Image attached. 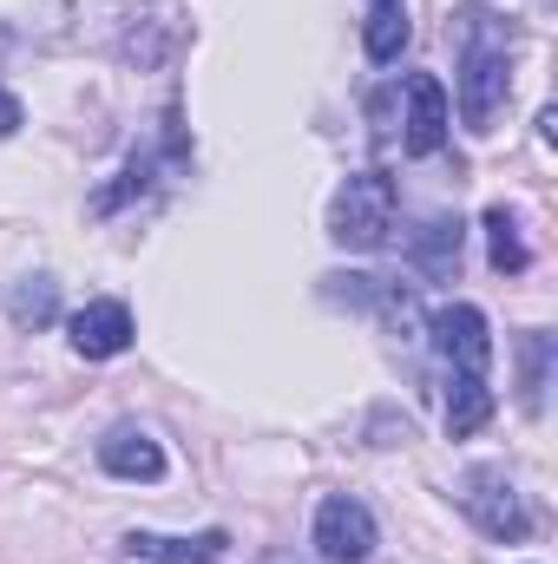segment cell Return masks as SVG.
I'll return each instance as SVG.
<instances>
[{
	"label": "cell",
	"instance_id": "cell-6",
	"mask_svg": "<svg viewBox=\"0 0 558 564\" xmlns=\"http://www.w3.org/2000/svg\"><path fill=\"white\" fill-rule=\"evenodd\" d=\"M66 328H73V355H86V361H112V355H126V348H132V308H126V302H112V295L86 302Z\"/></svg>",
	"mask_w": 558,
	"mask_h": 564
},
{
	"label": "cell",
	"instance_id": "cell-15",
	"mask_svg": "<svg viewBox=\"0 0 558 564\" xmlns=\"http://www.w3.org/2000/svg\"><path fill=\"white\" fill-rule=\"evenodd\" d=\"M546 375H552V335H526V408H546Z\"/></svg>",
	"mask_w": 558,
	"mask_h": 564
},
{
	"label": "cell",
	"instance_id": "cell-11",
	"mask_svg": "<svg viewBox=\"0 0 558 564\" xmlns=\"http://www.w3.org/2000/svg\"><path fill=\"white\" fill-rule=\"evenodd\" d=\"M408 0H368V26H362V53L375 59V66H388V59H401V46H408Z\"/></svg>",
	"mask_w": 558,
	"mask_h": 564
},
{
	"label": "cell",
	"instance_id": "cell-9",
	"mask_svg": "<svg viewBox=\"0 0 558 564\" xmlns=\"http://www.w3.org/2000/svg\"><path fill=\"white\" fill-rule=\"evenodd\" d=\"M126 552L144 564H217L230 552V532H191V539H164V532H132Z\"/></svg>",
	"mask_w": 558,
	"mask_h": 564
},
{
	"label": "cell",
	"instance_id": "cell-12",
	"mask_svg": "<svg viewBox=\"0 0 558 564\" xmlns=\"http://www.w3.org/2000/svg\"><path fill=\"white\" fill-rule=\"evenodd\" d=\"M7 315H13V328H46V322L60 315V282L53 276H20L7 289Z\"/></svg>",
	"mask_w": 558,
	"mask_h": 564
},
{
	"label": "cell",
	"instance_id": "cell-2",
	"mask_svg": "<svg viewBox=\"0 0 558 564\" xmlns=\"http://www.w3.org/2000/svg\"><path fill=\"white\" fill-rule=\"evenodd\" d=\"M388 230H395V177L355 171L329 204V237L342 250H375V243H388Z\"/></svg>",
	"mask_w": 558,
	"mask_h": 564
},
{
	"label": "cell",
	"instance_id": "cell-7",
	"mask_svg": "<svg viewBox=\"0 0 558 564\" xmlns=\"http://www.w3.org/2000/svg\"><path fill=\"white\" fill-rule=\"evenodd\" d=\"M401 144L415 158H433L447 144V86L433 73H415L408 79V132H401Z\"/></svg>",
	"mask_w": 558,
	"mask_h": 564
},
{
	"label": "cell",
	"instance_id": "cell-5",
	"mask_svg": "<svg viewBox=\"0 0 558 564\" xmlns=\"http://www.w3.org/2000/svg\"><path fill=\"white\" fill-rule=\"evenodd\" d=\"M433 348H440L447 368H460V375H486V361H493L486 315H480L473 302H447V308L433 315Z\"/></svg>",
	"mask_w": 558,
	"mask_h": 564
},
{
	"label": "cell",
	"instance_id": "cell-1",
	"mask_svg": "<svg viewBox=\"0 0 558 564\" xmlns=\"http://www.w3.org/2000/svg\"><path fill=\"white\" fill-rule=\"evenodd\" d=\"M506 86H513V73H506V33L493 26V13H473L466 46H460V119L473 132H493V119L506 106Z\"/></svg>",
	"mask_w": 558,
	"mask_h": 564
},
{
	"label": "cell",
	"instance_id": "cell-8",
	"mask_svg": "<svg viewBox=\"0 0 558 564\" xmlns=\"http://www.w3.org/2000/svg\"><path fill=\"white\" fill-rule=\"evenodd\" d=\"M99 466L112 473V479H164V446L144 433V426H112L106 440H99Z\"/></svg>",
	"mask_w": 558,
	"mask_h": 564
},
{
	"label": "cell",
	"instance_id": "cell-14",
	"mask_svg": "<svg viewBox=\"0 0 558 564\" xmlns=\"http://www.w3.org/2000/svg\"><path fill=\"white\" fill-rule=\"evenodd\" d=\"M453 257H460V224L433 217V224L420 230V243H415V263H420V270H447Z\"/></svg>",
	"mask_w": 558,
	"mask_h": 564
},
{
	"label": "cell",
	"instance_id": "cell-4",
	"mask_svg": "<svg viewBox=\"0 0 558 564\" xmlns=\"http://www.w3.org/2000/svg\"><path fill=\"white\" fill-rule=\"evenodd\" d=\"M315 552L329 564H362L368 558V552H375V519H368V506L348 499V492L322 499V506H315Z\"/></svg>",
	"mask_w": 558,
	"mask_h": 564
},
{
	"label": "cell",
	"instance_id": "cell-3",
	"mask_svg": "<svg viewBox=\"0 0 558 564\" xmlns=\"http://www.w3.org/2000/svg\"><path fill=\"white\" fill-rule=\"evenodd\" d=\"M460 512H466L486 539H506V545H519V539L533 532V512H526L519 486H513L500 466H473V473L460 479Z\"/></svg>",
	"mask_w": 558,
	"mask_h": 564
},
{
	"label": "cell",
	"instance_id": "cell-13",
	"mask_svg": "<svg viewBox=\"0 0 558 564\" xmlns=\"http://www.w3.org/2000/svg\"><path fill=\"white\" fill-rule=\"evenodd\" d=\"M486 243H493V270H526L533 263V250L519 237V217H506V210H486Z\"/></svg>",
	"mask_w": 558,
	"mask_h": 564
},
{
	"label": "cell",
	"instance_id": "cell-16",
	"mask_svg": "<svg viewBox=\"0 0 558 564\" xmlns=\"http://www.w3.org/2000/svg\"><path fill=\"white\" fill-rule=\"evenodd\" d=\"M13 132H20V99L0 93V139H13Z\"/></svg>",
	"mask_w": 558,
	"mask_h": 564
},
{
	"label": "cell",
	"instance_id": "cell-10",
	"mask_svg": "<svg viewBox=\"0 0 558 564\" xmlns=\"http://www.w3.org/2000/svg\"><path fill=\"white\" fill-rule=\"evenodd\" d=\"M486 421H493V388H486V375H460V368H453V381H447V433H453V440H473Z\"/></svg>",
	"mask_w": 558,
	"mask_h": 564
}]
</instances>
